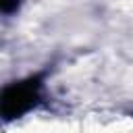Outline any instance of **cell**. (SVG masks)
<instances>
[{
    "mask_svg": "<svg viewBox=\"0 0 133 133\" xmlns=\"http://www.w3.org/2000/svg\"><path fill=\"white\" fill-rule=\"evenodd\" d=\"M39 94V81L37 79H25L19 83H12L2 94V114L6 118H17L23 112H27Z\"/></svg>",
    "mask_w": 133,
    "mask_h": 133,
    "instance_id": "obj_1",
    "label": "cell"
}]
</instances>
